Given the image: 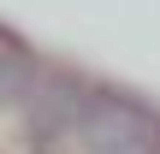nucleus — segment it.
Wrapping results in <instances>:
<instances>
[{
  "label": "nucleus",
  "instance_id": "nucleus-3",
  "mask_svg": "<svg viewBox=\"0 0 160 154\" xmlns=\"http://www.w3.org/2000/svg\"><path fill=\"white\" fill-rule=\"evenodd\" d=\"M42 77V59L18 42V36H0V107H24L30 89Z\"/></svg>",
  "mask_w": 160,
  "mask_h": 154
},
{
  "label": "nucleus",
  "instance_id": "nucleus-4",
  "mask_svg": "<svg viewBox=\"0 0 160 154\" xmlns=\"http://www.w3.org/2000/svg\"><path fill=\"white\" fill-rule=\"evenodd\" d=\"M125 154H160V142H154V148H125Z\"/></svg>",
  "mask_w": 160,
  "mask_h": 154
},
{
  "label": "nucleus",
  "instance_id": "nucleus-1",
  "mask_svg": "<svg viewBox=\"0 0 160 154\" xmlns=\"http://www.w3.org/2000/svg\"><path fill=\"white\" fill-rule=\"evenodd\" d=\"M77 137L89 154H125V148H154L160 142V119L125 89H89Z\"/></svg>",
  "mask_w": 160,
  "mask_h": 154
},
{
  "label": "nucleus",
  "instance_id": "nucleus-2",
  "mask_svg": "<svg viewBox=\"0 0 160 154\" xmlns=\"http://www.w3.org/2000/svg\"><path fill=\"white\" fill-rule=\"evenodd\" d=\"M83 101H89V83L71 77V71H42L30 101H24V137L36 148H53L65 137H77V119H83Z\"/></svg>",
  "mask_w": 160,
  "mask_h": 154
},
{
  "label": "nucleus",
  "instance_id": "nucleus-5",
  "mask_svg": "<svg viewBox=\"0 0 160 154\" xmlns=\"http://www.w3.org/2000/svg\"><path fill=\"white\" fill-rule=\"evenodd\" d=\"M0 36H6V30H0Z\"/></svg>",
  "mask_w": 160,
  "mask_h": 154
}]
</instances>
